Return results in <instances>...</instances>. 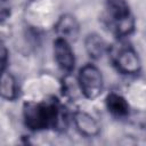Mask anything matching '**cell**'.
<instances>
[{
	"instance_id": "obj_1",
	"label": "cell",
	"mask_w": 146,
	"mask_h": 146,
	"mask_svg": "<svg viewBox=\"0 0 146 146\" xmlns=\"http://www.w3.org/2000/svg\"><path fill=\"white\" fill-rule=\"evenodd\" d=\"M59 120V107L56 102L44 100L29 103L24 106V121L31 130H42L56 127Z\"/></svg>"
},
{
	"instance_id": "obj_2",
	"label": "cell",
	"mask_w": 146,
	"mask_h": 146,
	"mask_svg": "<svg viewBox=\"0 0 146 146\" xmlns=\"http://www.w3.org/2000/svg\"><path fill=\"white\" fill-rule=\"evenodd\" d=\"M78 84L81 94L88 99H96L104 89V79L99 68L92 64L81 67L78 75Z\"/></svg>"
},
{
	"instance_id": "obj_3",
	"label": "cell",
	"mask_w": 146,
	"mask_h": 146,
	"mask_svg": "<svg viewBox=\"0 0 146 146\" xmlns=\"http://www.w3.org/2000/svg\"><path fill=\"white\" fill-rule=\"evenodd\" d=\"M115 64L117 70L123 74H137L141 70V62L135 49L127 47L121 49L116 56Z\"/></svg>"
},
{
	"instance_id": "obj_4",
	"label": "cell",
	"mask_w": 146,
	"mask_h": 146,
	"mask_svg": "<svg viewBox=\"0 0 146 146\" xmlns=\"http://www.w3.org/2000/svg\"><path fill=\"white\" fill-rule=\"evenodd\" d=\"M54 57L57 65L65 72H72L75 65L74 51L66 40L57 38L54 42Z\"/></svg>"
},
{
	"instance_id": "obj_5",
	"label": "cell",
	"mask_w": 146,
	"mask_h": 146,
	"mask_svg": "<svg viewBox=\"0 0 146 146\" xmlns=\"http://www.w3.org/2000/svg\"><path fill=\"white\" fill-rule=\"evenodd\" d=\"M80 26L78 19L71 15V14H64L62 15L57 23L55 24V32L57 34V38L66 40L67 42L76 40L79 35Z\"/></svg>"
},
{
	"instance_id": "obj_6",
	"label": "cell",
	"mask_w": 146,
	"mask_h": 146,
	"mask_svg": "<svg viewBox=\"0 0 146 146\" xmlns=\"http://www.w3.org/2000/svg\"><path fill=\"white\" fill-rule=\"evenodd\" d=\"M73 121L76 130L84 137L91 138L96 137L100 132V127L97 120L89 113L83 111H78L73 115Z\"/></svg>"
},
{
	"instance_id": "obj_7",
	"label": "cell",
	"mask_w": 146,
	"mask_h": 146,
	"mask_svg": "<svg viewBox=\"0 0 146 146\" xmlns=\"http://www.w3.org/2000/svg\"><path fill=\"white\" fill-rule=\"evenodd\" d=\"M0 96L7 100H14L18 96L16 78L6 67L0 70Z\"/></svg>"
},
{
	"instance_id": "obj_8",
	"label": "cell",
	"mask_w": 146,
	"mask_h": 146,
	"mask_svg": "<svg viewBox=\"0 0 146 146\" xmlns=\"http://www.w3.org/2000/svg\"><path fill=\"white\" fill-rule=\"evenodd\" d=\"M84 48L87 54L92 59H99L106 52L107 44L99 34L90 33L84 39Z\"/></svg>"
},
{
	"instance_id": "obj_9",
	"label": "cell",
	"mask_w": 146,
	"mask_h": 146,
	"mask_svg": "<svg viewBox=\"0 0 146 146\" xmlns=\"http://www.w3.org/2000/svg\"><path fill=\"white\" fill-rule=\"evenodd\" d=\"M106 107L111 114L117 117H124L129 114V104L121 95L111 92L106 97Z\"/></svg>"
},
{
	"instance_id": "obj_10",
	"label": "cell",
	"mask_w": 146,
	"mask_h": 146,
	"mask_svg": "<svg viewBox=\"0 0 146 146\" xmlns=\"http://www.w3.org/2000/svg\"><path fill=\"white\" fill-rule=\"evenodd\" d=\"M112 25H113L114 33L119 38H124V36L130 35L133 32L136 22H135L132 14L129 13L122 17H119V18L112 21Z\"/></svg>"
},
{
	"instance_id": "obj_11",
	"label": "cell",
	"mask_w": 146,
	"mask_h": 146,
	"mask_svg": "<svg viewBox=\"0 0 146 146\" xmlns=\"http://www.w3.org/2000/svg\"><path fill=\"white\" fill-rule=\"evenodd\" d=\"M107 11H108V17L111 22L130 13L129 6L125 2V0H108Z\"/></svg>"
},
{
	"instance_id": "obj_12",
	"label": "cell",
	"mask_w": 146,
	"mask_h": 146,
	"mask_svg": "<svg viewBox=\"0 0 146 146\" xmlns=\"http://www.w3.org/2000/svg\"><path fill=\"white\" fill-rule=\"evenodd\" d=\"M10 15V5L9 0H0V23L7 19Z\"/></svg>"
},
{
	"instance_id": "obj_13",
	"label": "cell",
	"mask_w": 146,
	"mask_h": 146,
	"mask_svg": "<svg viewBox=\"0 0 146 146\" xmlns=\"http://www.w3.org/2000/svg\"><path fill=\"white\" fill-rule=\"evenodd\" d=\"M6 62H7V49L3 46L2 41L0 40V70L5 68Z\"/></svg>"
}]
</instances>
